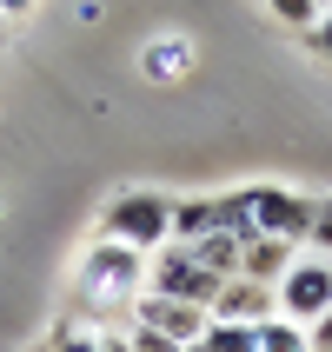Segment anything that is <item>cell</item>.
<instances>
[{"instance_id":"10","label":"cell","mask_w":332,"mask_h":352,"mask_svg":"<svg viewBox=\"0 0 332 352\" xmlns=\"http://www.w3.org/2000/svg\"><path fill=\"white\" fill-rule=\"evenodd\" d=\"M186 253H193L213 279H239V253H246V246H239L233 233H219V226H213V233H206V239H193Z\"/></svg>"},{"instance_id":"21","label":"cell","mask_w":332,"mask_h":352,"mask_svg":"<svg viewBox=\"0 0 332 352\" xmlns=\"http://www.w3.org/2000/svg\"><path fill=\"white\" fill-rule=\"evenodd\" d=\"M0 20H7V14H0Z\"/></svg>"},{"instance_id":"14","label":"cell","mask_w":332,"mask_h":352,"mask_svg":"<svg viewBox=\"0 0 332 352\" xmlns=\"http://www.w3.org/2000/svg\"><path fill=\"white\" fill-rule=\"evenodd\" d=\"M266 7H273L286 27H313V20H319V7H313V0H266Z\"/></svg>"},{"instance_id":"6","label":"cell","mask_w":332,"mask_h":352,"mask_svg":"<svg viewBox=\"0 0 332 352\" xmlns=\"http://www.w3.org/2000/svg\"><path fill=\"white\" fill-rule=\"evenodd\" d=\"M140 326L146 333H159L166 346H179V352H193L199 346V333L213 326V313H199V306H179V299H140Z\"/></svg>"},{"instance_id":"17","label":"cell","mask_w":332,"mask_h":352,"mask_svg":"<svg viewBox=\"0 0 332 352\" xmlns=\"http://www.w3.org/2000/svg\"><path fill=\"white\" fill-rule=\"evenodd\" d=\"M126 352H179V346H166L159 333H146V326H133V339H126Z\"/></svg>"},{"instance_id":"12","label":"cell","mask_w":332,"mask_h":352,"mask_svg":"<svg viewBox=\"0 0 332 352\" xmlns=\"http://www.w3.org/2000/svg\"><path fill=\"white\" fill-rule=\"evenodd\" d=\"M253 346L259 352H313V339H306V326H293V319H266V326H253Z\"/></svg>"},{"instance_id":"3","label":"cell","mask_w":332,"mask_h":352,"mask_svg":"<svg viewBox=\"0 0 332 352\" xmlns=\"http://www.w3.org/2000/svg\"><path fill=\"white\" fill-rule=\"evenodd\" d=\"M166 219H173V199H159V193H120L113 206H107V239L133 246V253H153V246H166Z\"/></svg>"},{"instance_id":"2","label":"cell","mask_w":332,"mask_h":352,"mask_svg":"<svg viewBox=\"0 0 332 352\" xmlns=\"http://www.w3.org/2000/svg\"><path fill=\"white\" fill-rule=\"evenodd\" d=\"M146 273H153V299H179V306H199V313H213L219 286H226V279H213L186 246H159Z\"/></svg>"},{"instance_id":"15","label":"cell","mask_w":332,"mask_h":352,"mask_svg":"<svg viewBox=\"0 0 332 352\" xmlns=\"http://www.w3.org/2000/svg\"><path fill=\"white\" fill-rule=\"evenodd\" d=\"M319 253H332V206H313V233H306Z\"/></svg>"},{"instance_id":"9","label":"cell","mask_w":332,"mask_h":352,"mask_svg":"<svg viewBox=\"0 0 332 352\" xmlns=\"http://www.w3.org/2000/svg\"><path fill=\"white\" fill-rule=\"evenodd\" d=\"M239 273L246 279H259V286H279V279L293 273V246L286 239H246V253H239Z\"/></svg>"},{"instance_id":"1","label":"cell","mask_w":332,"mask_h":352,"mask_svg":"<svg viewBox=\"0 0 332 352\" xmlns=\"http://www.w3.org/2000/svg\"><path fill=\"white\" fill-rule=\"evenodd\" d=\"M140 286H146V253L120 246V239H100L93 253L80 259V299L93 313H113V306H133Z\"/></svg>"},{"instance_id":"7","label":"cell","mask_w":332,"mask_h":352,"mask_svg":"<svg viewBox=\"0 0 332 352\" xmlns=\"http://www.w3.org/2000/svg\"><path fill=\"white\" fill-rule=\"evenodd\" d=\"M213 319H219V326H266V319H279V299H273V286H259V279L239 273V279L219 286Z\"/></svg>"},{"instance_id":"18","label":"cell","mask_w":332,"mask_h":352,"mask_svg":"<svg viewBox=\"0 0 332 352\" xmlns=\"http://www.w3.org/2000/svg\"><path fill=\"white\" fill-rule=\"evenodd\" d=\"M313 352H332V306H326V319H313Z\"/></svg>"},{"instance_id":"4","label":"cell","mask_w":332,"mask_h":352,"mask_svg":"<svg viewBox=\"0 0 332 352\" xmlns=\"http://www.w3.org/2000/svg\"><path fill=\"white\" fill-rule=\"evenodd\" d=\"M279 319H326L332 306V266L326 259H293V273L273 286Z\"/></svg>"},{"instance_id":"16","label":"cell","mask_w":332,"mask_h":352,"mask_svg":"<svg viewBox=\"0 0 332 352\" xmlns=\"http://www.w3.org/2000/svg\"><path fill=\"white\" fill-rule=\"evenodd\" d=\"M60 352H100V326L93 333H74V326H67V333H60Z\"/></svg>"},{"instance_id":"19","label":"cell","mask_w":332,"mask_h":352,"mask_svg":"<svg viewBox=\"0 0 332 352\" xmlns=\"http://www.w3.org/2000/svg\"><path fill=\"white\" fill-rule=\"evenodd\" d=\"M313 47H319V54H332V14L313 20Z\"/></svg>"},{"instance_id":"8","label":"cell","mask_w":332,"mask_h":352,"mask_svg":"<svg viewBox=\"0 0 332 352\" xmlns=\"http://www.w3.org/2000/svg\"><path fill=\"white\" fill-rule=\"evenodd\" d=\"M193 67H199V47L186 34H159V40L140 47V74L146 80H186Z\"/></svg>"},{"instance_id":"13","label":"cell","mask_w":332,"mask_h":352,"mask_svg":"<svg viewBox=\"0 0 332 352\" xmlns=\"http://www.w3.org/2000/svg\"><path fill=\"white\" fill-rule=\"evenodd\" d=\"M193 352H259V346H253V326H219V319H213V326L199 333Z\"/></svg>"},{"instance_id":"11","label":"cell","mask_w":332,"mask_h":352,"mask_svg":"<svg viewBox=\"0 0 332 352\" xmlns=\"http://www.w3.org/2000/svg\"><path fill=\"white\" fill-rule=\"evenodd\" d=\"M219 219H213V199H179L173 206V219H166V239L173 246H193V239H206Z\"/></svg>"},{"instance_id":"20","label":"cell","mask_w":332,"mask_h":352,"mask_svg":"<svg viewBox=\"0 0 332 352\" xmlns=\"http://www.w3.org/2000/svg\"><path fill=\"white\" fill-rule=\"evenodd\" d=\"M27 7H40V0H0V14H27Z\"/></svg>"},{"instance_id":"5","label":"cell","mask_w":332,"mask_h":352,"mask_svg":"<svg viewBox=\"0 0 332 352\" xmlns=\"http://www.w3.org/2000/svg\"><path fill=\"white\" fill-rule=\"evenodd\" d=\"M246 206H253V226H259L266 239H286V246H293V239H306V233H313V206H306L299 193L253 186V193H246Z\"/></svg>"}]
</instances>
